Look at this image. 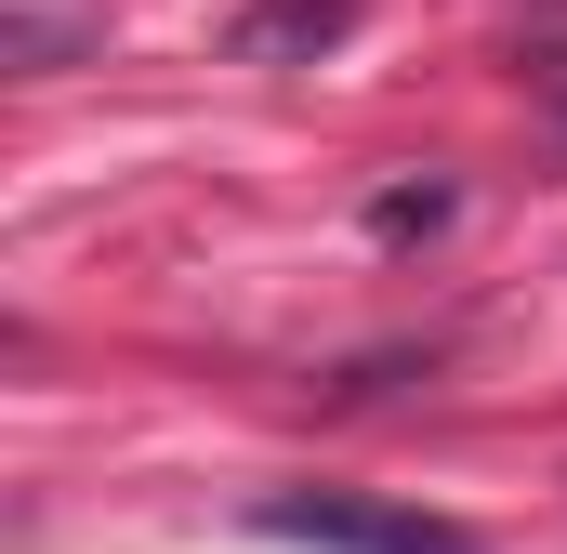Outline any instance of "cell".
Listing matches in <instances>:
<instances>
[{"instance_id":"obj_2","label":"cell","mask_w":567,"mask_h":554,"mask_svg":"<svg viewBox=\"0 0 567 554\" xmlns=\"http://www.w3.org/2000/svg\"><path fill=\"white\" fill-rule=\"evenodd\" d=\"M370 225H383V238H423V225H449V185H396Z\"/></svg>"},{"instance_id":"obj_1","label":"cell","mask_w":567,"mask_h":554,"mask_svg":"<svg viewBox=\"0 0 567 554\" xmlns=\"http://www.w3.org/2000/svg\"><path fill=\"white\" fill-rule=\"evenodd\" d=\"M265 529L278 542H317V554H488L475 529H449V515H410V502H343V489H290V502H265Z\"/></svg>"}]
</instances>
